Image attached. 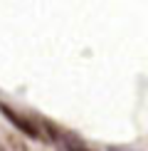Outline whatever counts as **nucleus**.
Wrapping results in <instances>:
<instances>
[{
    "mask_svg": "<svg viewBox=\"0 0 148 151\" xmlns=\"http://www.w3.org/2000/svg\"><path fill=\"white\" fill-rule=\"evenodd\" d=\"M106 151H136V149H128V146H109Z\"/></svg>",
    "mask_w": 148,
    "mask_h": 151,
    "instance_id": "nucleus-4",
    "label": "nucleus"
},
{
    "mask_svg": "<svg viewBox=\"0 0 148 151\" xmlns=\"http://www.w3.org/2000/svg\"><path fill=\"white\" fill-rule=\"evenodd\" d=\"M10 144H12V146H15L17 151H27V149L22 146V141H17V139H10Z\"/></svg>",
    "mask_w": 148,
    "mask_h": 151,
    "instance_id": "nucleus-3",
    "label": "nucleus"
},
{
    "mask_svg": "<svg viewBox=\"0 0 148 151\" xmlns=\"http://www.w3.org/2000/svg\"><path fill=\"white\" fill-rule=\"evenodd\" d=\"M0 151H8V149H5V146H3V144H0Z\"/></svg>",
    "mask_w": 148,
    "mask_h": 151,
    "instance_id": "nucleus-5",
    "label": "nucleus"
},
{
    "mask_svg": "<svg viewBox=\"0 0 148 151\" xmlns=\"http://www.w3.org/2000/svg\"><path fill=\"white\" fill-rule=\"evenodd\" d=\"M64 144H67V151H91V149H86V146H82L79 141H72V139H67Z\"/></svg>",
    "mask_w": 148,
    "mask_h": 151,
    "instance_id": "nucleus-2",
    "label": "nucleus"
},
{
    "mask_svg": "<svg viewBox=\"0 0 148 151\" xmlns=\"http://www.w3.org/2000/svg\"><path fill=\"white\" fill-rule=\"evenodd\" d=\"M0 111H3L5 119H8L20 134L27 136V139L49 141V136H47V122H40V119H32V116L22 114V111H15V109H10L8 104H0Z\"/></svg>",
    "mask_w": 148,
    "mask_h": 151,
    "instance_id": "nucleus-1",
    "label": "nucleus"
}]
</instances>
